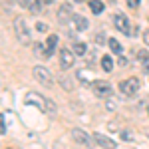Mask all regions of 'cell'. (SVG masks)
Returning <instances> with one entry per match:
<instances>
[{
  "label": "cell",
  "instance_id": "6da1fadb",
  "mask_svg": "<svg viewBox=\"0 0 149 149\" xmlns=\"http://www.w3.org/2000/svg\"><path fill=\"white\" fill-rule=\"evenodd\" d=\"M24 102L30 103V105L40 107V109H42L44 113H48V115L56 113V103L52 102V100H48V97H44V95H40V93H36V92H28L26 97H24Z\"/></svg>",
  "mask_w": 149,
  "mask_h": 149
},
{
  "label": "cell",
  "instance_id": "7a4b0ae2",
  "mask_svg": "<svg viewBox=\"0 0 149 149\" xmlns=\"http://www.w3.org/2000/svg\"><path fill=\"white\" fill-rule=\"evenodd\" d=\"M14 30H16V36H18L20 42H24V44L30 42V30H28L24 18H16V20H14Z\"/></svg>",
  "mask_w": 149,
  "mask_h": 149
},
{
  "label": "cell",
  "instance_id": "3957f363",
  "mask_svg": "<svg viewBox=\"0 0 149 149\" xmlns=\"http://www.w3.org/2000/svg\"><path fill=\"white\" fill-rule=\"evenodd\" d=\"M32 74H34L36 81H40V84H42V86H46V88H50V86L54 84V78H52V74H50L46 68H42V66H36V68L32 70Z\"/></svg>",
  "mask_w": 149,
  "mask_h": 149
},
{
  "label": "cell",
  "instance_id": "277c9868",
  "mask_svg": "<svg viewBox=\"0 0 149 149\" xmlns=\"http://www.w3.org/2000/svg\"><path fill=\"white\" fill-rule=\"evenodd\" d=\"M92 90L97 97H107V95H111V84L109 81L95 80V81H92Z\"/></svg>",
  "mask_w": 149,
  "mask_h": 149
},
{
  "label": "cell",
  "instance_id": "5b68a950",
  "mask_svg": "<svg viewBox=\"0 0 149 149\" xmlns=\"http://www.w3.org/2000/svg\"><path fill=\"white\" fill-rule=\"evenodd\" d=\"M113 26L121 34H125V36L131 34V24H129V18H127L125 14H115L113 16Z\"/></svg>",
  "mask_w": 149,
  "mask_h": 149
},
{
  "label": "cell",
  "instance_id": "8992f818",
  "mask_svg": "<svg viewBox=\"0 0 149 149\" xmlns=\"http://www.w3.org/2000/svg\"><path fill=\"white\" fill-rule=\"evenodd\" d=\"M139 90V80L137 78H127L119 84V92L125 93V95H133V93Z\"/></svg>",
  "mask_w": 149,
  "mask_h": 149
},
{
  "label": "cell",
  "instance_id": "52a82bcc",
  "mask_svg": "<svg viewBox=\"0 0 149 149\" xmlns=\"http://www.w3.org/2000/svg\"><path fill=\"white\" fill-rule=\"evenodd\" d=\"M60 66L64 70H70L74 68V54L70 52L68 48H64V50H60Z\"/></svg>",
  "mask_w": 149,
  "mask_h": 149
},
{
  "label": "cell",
  "instance_id": "ba28073f",
  "mask_svg": "<svg viewBox=\"0 0 149 149\" xmlns=\"http://www.w3.org/2000/svg\"><path fill=\"white\" fill-rule=\"evenodd\" d=\"M72 139L78 143V145H90V135L86 133V131H81V129H72Z\"/></svg>",
  "mask_w": 149,
  "mask_h": 149
},
{
  "label": "cell",
  "instance_id": "9c48e42d",
  "mask_svg": "<svg viewBox=\"0 0 149 149\" xmlns=\"http://www.w3.org/2000/svg\"><path fill=\"white\" fill-rule=\"evenodd\" d=\"M72 6L70 4H62L60 8H58V20H60V24H66L68 20H72Z\"/></svg>",
  "mask_w": 149,
  "mask_h": 149
},
{
  "label": "cell",
  "instance_id": "30bf717a",
  "mask_svg": "<svg viewBox=\"0 0 149 149\" xmlns=\"http://www.w3.org/2000/svg\"><path fill=\"white\" fill-rule=\"evenodd\" d=\"M93 141H95V143H97L100 147H109V149L117 147V143H115L113 139L105 137V135H102V133H95V135H93Z\"/></svg>",
  "mask_w": 149,
  "mask_h": 149
},
{
  "label": "cell",
  "instance_id": "8fae6325",
  "mask_svg": "<svg viewBox=\"0 0 149 149\" xmlns=\"http://www.w3.org/2000/svg\"><path fill=\"white\" fill-rule=\"evenodd\" d=\"M72 20H74V26H76L80 32L88 30V20H86L84 16H80V14H74V16H72Z\"/></svg>",
  "mask_w": 149,
  "mask_h": 149
},
{
  "label": "cell",
  "instance_id": "7c38bea8",
  "mask_svg": "<svg viewBox=\"0 0 149 149\" xmlns=\"http://www.w3.org/2000/svg\"><path fill=\"white\" fill-rule=\"evenodd\" d=\"M137 60L143 64V70L149 74V52H145V50H137Z\"/></svg>",
  "mask_w": 149,
  "mask_h": 149
},
{
  "label": "cell",
  "instance_id": "4fadbf2b",
  "mask_svg": "<svg viewBox=\"0 0 149 149\" xmlns=\"http://www.w3.org/2000/svg\"><path fill=\"white\" fill-rule=\"evenodd\" d=\"M58 44V36H48V42H46V56H52V52L56 50Z\"/></svg>",
  "mask_w": 149,
  "mask_h": 149
},
{
  "label": "cell",
  "instance_id": "5bb4252c",
  "mask_svg": "<svg viewBox=\"0 0 149 149\" xmlns=\"http://www.w3.org/2000/svg\"><path fill=\"white\" fill-rule=\"evenodd\" d=\"M107 44H109V48H111V52H113V54H117V56H119V54L123 52L121 44H119V42H117L115 38H109V40H107Z\"/></svg>",
  "mask_w": 149,
  "mask_h": 149
},
{
  "label": "cell",
  "instance_id": "9a60e30c",
  "mask_svg": "<svg viewBox=\"0 0 149 149\" xmlns=\"http://www.w3.org/2000/svg\"><path fill=\"white\" fill-rule=\"evenodd\" d=\"M74 52H76L78 56H86V52H88V46H86L84 42H76V44H74Z\"/></svg>",
  "mask_w": 149,
  "mask_h": 149
},
{
  "label": "cell",
  "instance_id": "2e32d148",
  "mask_svg": "<svg viewBox=\"0 0 149 149\" xmlns=\"http://www.w3.org/2000/svg\"><path fill=\"white\" fill-rule=\"evenodd\" d=\"M90 8H92L93 14H100V12H103V2H100V0H92V2H90Z\"/></svg>",
  "mask_w": 149,
  "mask_h": 149
},
{
  "label": "cell",
  "instance_id": "e0dca14e",
  "mask_svg": "<svg viewBox=\"0 0 149 149\" xmlns=\"http://www.w3.org/2000/svg\"><path fill=\"white\" fill-rule=\"evenodd\" d=\"M102 68L105 70V72H111V70H113V62H111V58H109V56H103L102 58Z\"/></svg>",
  "mask_w": 149,
  "mask_h": 149
},
{
  "label": "cell",
  "instance_id": "ac0fdd59",
  "mask_svg": "<svg viewBox=\"0 0 149 149\" xmlns=\"http://www.w3.org/2000/svg\"><path fill=\"white\" fill-rule=\"evenodd\" d=\"M121 137L127 139V141H133V139H135V135H133V133H129V131H121Z\"/></svg>",
  "mask_w": 149,
  "mask_h": 149
},
{
  "label": "cell",
  "instance_id": "d6986e66",
  "mask_svg": "<svg viewBox=\"0 0 149 149\" xmlns=\"http://www.w3.org/2000/svg\"><path fill=\"white\" fill-rule=\"evenodd\" d=\"M139 2H141V0H127V6H129V8H137Z\"/></svg>",
  "mask_w": 149,
  "mask_h": 149
},
{
  "label": "cell",
  "instance_id": "ffe728a7",
  "mask_svg": "<svg viewBox=\"0 0 149 149\" xmlns=\"http://www.w3.org/2000/svg\"><path fill=\"white\" fill-rule=\"evenodd\" d=\"M36 28H38L40 32H46V30H48V26H46L44 22H38V24H36Z\"/></svg>",
  "mask_w": 149,
  "mask_h": 149
},
{
  "label": "cell",
  "instance_id": "44dd1931",
  "mask_svg": "<svg viewBox=\"0 0 149 149\" xmlns=\"http://www.w3.org/2000/svg\"><path fill=\"white\" fill-rule=\"evenodd\" d=\"M0 131H2V133H6V119H4V115H2V123H0Z\"/></svg>",
  "mask_w": 149,
  "mask_h": 149
},
{
  "label": "cell",
  "instance_id": "7402d4cb",
  "mask_svg": "<svg viewBox=\"0 0 149 149\" xmlns=\"http://www.w3.org/2000/svg\"><path fill=\"white\" fill-rule=\"evenodd\" d=\"M143 40H145V44H149V30L145 32V34H143Z\"/></svg>",
  "mask_w": 149,
  "mask_h": 149
},
{
  "label": "cell",
  "instance_id": "603a6c76",
  "mask_svg": "<svg viewBox=\"0 0 149 149\" xmlns=\"http://www.w3.org/2000/svg\"><path fill=\"white\" fill-rule=\"evenodd\" d=\"M2 2H4V6H10V2H12V0H2Z\"/></svg>",
  "mask_w": 149,
  "mask_h": 149
},
{
  "label": "cell",
  "instance_id": "cb8c5ba5",
  "mask_svg": "<svg viewBox=\"0 0 149 149\" xmlns=\"http://www.w3.org/2000/svg\"><path fill=\"white\" fill-rule=\"evenodd\" d=\"M74 2H81V0H74Z\"/></svg>",
  "mask_w": 149,
  "mask_h": 149
},
{
  "label": "cell",
  "instance_id": "d4e9b609",
  "mask_svg": "<svg viewBox=\"0 0 149 149\" xmlns=\"http://www.w3.org/2000/svg\"><path fill=\"white\" fill-rule=\"evenodd\" d=\"M147 113H149V109H147Z\"/></svg>",
  "mask_w": 149,
  "mask_h": 149
}]
</instances>
